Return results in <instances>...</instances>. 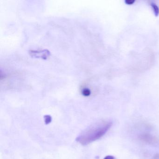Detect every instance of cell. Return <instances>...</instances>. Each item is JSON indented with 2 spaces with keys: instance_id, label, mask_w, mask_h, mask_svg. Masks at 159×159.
<instances>
[{
  "instance_id": "1",
  "label": "cell",
  "mask_w": 159,
  "mask_h": 159,
  "mask_svg": "<svg viewBox=\"0 0 159 159\" xmlns=\"http://www.w3.org/2000/svg\"><path fill=\"white\" fill-rule=\"evenodd\" d=\"M112 125L110 121H104L96 123L84 131L76 141L82 145H87L99 140L104 136Z\"/></svg>"
},
{
  "instance_id": "2",
  "label": "cell",
  "mask_w": 159,
  "mask_h": 159,
  "mask_svg": "<svg viewBox=\"0 0 159 159\" xmlns=\"http://www.w3.org/2000/svg\"><path fill=\"white\" fill-rule=\"evenodd\" d=\"M139 138L142 142L148 144L159 145V137H156L149 134H141Z\"/></svg>"
},
{
  "instance_id": "3",
  "label": "cell",
  "mask_w": 159,
  "mask_h": 159,
  "mask_svg": "<svg viewBox=\"0 0 159 159\" xmlns=\"http://www.w3.org/2000/svg\"><path fill=\"white\" fill-rule=\"evenodd\" d=\"M49 53L48 50H44L43 51H31L30 55L33 57L45 59L48 57H49Z\"/></svg>"
},
{
  "instance_id": "4",
  "label": "cell",
  "mask_w": 159,
  "mask_h": 159,
  "mask_svg": "<svg viewBox=\"0 0 159 159\" xmlns=\"http://www.w3.org/2000/svg\"><path fill=\"white\" fill-rule=\"evenodd\" d=\"M151 6H152L153 10H154V14H155V16H157L159 15V9L157 6L155 4L152 3L151 4Z\"/></svg>"
},
{
  "instance_id": "5",
  "label": "cell",
  "mask_w": 159,
  "mask_h": 159,
  "mask_svg": "<svg viewBox=\"0 0 159 159\" xmlns=\"http://www.w3.org/2000/svg\"><path fill=\"white\" fill-rule=\"evenodd\" d=\"M82 94L83 95L86 96H89L91 94L90 90L88 89H85L82 91Z\"/></svg>"
},
{
  "instance_id": "6",
  "label": "cell",
  "mask_w": 159,
  "mask_h": 159,
  "mask_svg": "<svg viewBox=\"0 0 159 159\" xmlns=\"http://www.w3.org/2000/svg\"><path fill=\"white\" fill-rule=\"evenodd\" d=\"M45 122L46 124H48L50 123L51 121V117L49 116H44Z\"/></svg>"
},
{
  "instance_id": "7",
  "label": "cell",
  "mask_w": 159,
  "mask_h": 159,
  "mask_svg": "<svg viewBox=\"0 0 159 159\" xmlns=\"http://www.w3.org/2000/svg\"><path fill=\"white\" fill-rule=\"evenodd\" d=\"M135 0H125V3L128 5H132L134 3Z\"/></svg>"
},
{
  "instance_id": "8",
  "label": "cell",
  "mask_w": 159,
  "mask_h": 159,
  "mask_svg": "<svg viewBox=\"0 0 159 159\" xmlns=\"http://www.w3.org/2000/svg\"><path fill=\"white\" fill-rule=\"evenodd\" d=\"M104 159H115L114 157L112 156H108L105 157Z\"/></svg>"
},
{
  "instance_id": "9",
  "label": "cell",
  "mask_w": 159,
  "mask_h": 159,
  "mask_svg": "<svg viewBox=\"0 0 159 159\" xmlns=\"http://www.w3.org/2000/svg\"><path fill=\"white\" fill-rule=\"evenodd\" d=\"M159 159V155H157V156H156V157H155V159Z\"/></svg>"
}]
</instances>
